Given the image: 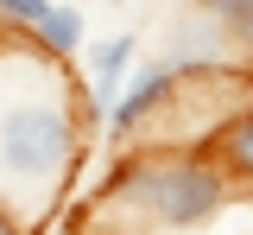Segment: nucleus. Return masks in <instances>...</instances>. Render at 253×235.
I'll use <instances>...</instances> for the list:
<instances>
[{"label":"nucleus","mask_w":253,"mask_h":235,"mask_svg":"<svg viewBox=\"0 0 253 235\" xmlns=\"http://www.w3.org/2000/svg\"><path fill=\"white\" fill-rule=\"evenodd\" d=\"M83 89L51 64H19L0 76V210L13 223L44 216L63 197V178L89 140Z\"/></svg>","instance_id":"nucleus-1"},{"label":"nucleus","mask_w":253,"mask_h":235,"mask_svg":"<svg viewBox=\"0 0 253 235\" xmlns=\"http://www.w3.org/2000/svg\"><path fill=\"white\" fill-rule=\"evenodd\" d=\"M228 197H234V184H228V172L203 146H133L95 184V203L101 210L146 216V223H158L171 235L215 223L228 210Z\"/></svg>","instance_id":"nucleus-2"},{"label":"nucleus","mask_w":253,"mask_h":235,"mask_svg":"<svg viewBox=\"0 0 253 235\" xmlns=\"http://www.w3.org/2000/svg\"><path fill=\"white\" fill-rule=\"evenodd\" d=\"M184 89H190V76H177V70L165 64V58H146V64H133L126 89L114 96L108 121H101V127H108V140H114V146H126V140L139 134V127H146L152 115H165V108L184 96Z\"/></svg>","instance_id":"nucleus-3"},{"label":"nucleus","mask_w":253,"mask_h":235,"mask_svg":"<svg viewBox=\"0 0 253 235\" xmlns=\"http://www.w3.org/2000/svg\"><path fill=\"white\" fill-rule=\"evenodd\" d=\"M165 64L177 70V76H215V70H228V38H221V26L209 19V13H184V19H171L165 26V51H158Z\"/></svg>","instance_id":"nucleus-4"},{"label":"nucleus","mask_w":253,"mask_h":235,"mask_svg":"<svg viewBox=\"0 0 253 235\" xmlns=\"http://www.w3.org/2000/svg\"><path fill=\"white\" fill-rule=\"evenodd\" d=\"M133 64H139V32H133V26L114 32V38H101L89 51V83H83V115H89V127L108 121V108H114V96L126 89Z\"/></svg>","instance_id":"nucleus-5"},{"label":"nucleus","mask_w":253,"mask_h":235,"mask_svg":"<svg viewBox=\"0 0 253 235\" xmlns=\"http://www.w3.org/2000/svg\"><path fill=\"white\" fill-rule=\"evenodd\" d=\"M203 153L228 172V184H234V191H241V184L253 191V108H228L215 127H209Z\"/></svg>","instance_id":"nucleus-6"},{"label":"nucleus","mask_w":253,"mask_h":235,"mask_svg":"<svg viewBox=\"0 0 253 235\" xmlns=\"http://www.w3.org/2000/svg\"><path fill=\"white\" fill-rule=\"evenodd\" d=\"M26 38H32V51H38L44 64H63V58H76V51L89 45V19H83V6L51 0V6H44V19H38Z\"/></svg>","instance_id":"nucleus-7"},{"label":"nucleus","mask_w":253,"mask_h":235,"mask_svg":"<svg viewBox=\"0 0 253 235\" xmlns=\"http://www.w3.org/2000/svg\"><path fill=\"white\" fill-rule=\"evenodd\" d=\"M44 6H51V0H0V32H19V38H26L32 26L44 19Z\"/></svg>","instance_id":"nucleus-8"},{"label":"nucleus","mask_w":253,"mask_h":235,"mask_svg":"<svg viewBox=\"0 0 253 235\" xmlns=\"http://www.w3.org/2000/svg\"><path fill=\"white\" fill-rule=\"evenodd\" d=\"M221 38H228V51H241V58L253 64V13H247V19H234V26H228Z\"/></svg>","instance_id":"nucleus-9"},{"label":"nucleus","mask_w":253,"mask_h":235,"mask_svg":"<svg viewBox=\"0 0 253 235\" xmlns=\"http://www.w3.org/2000/svg\"><path fill=\"white\" fill-rule=\"evenodd\" d=\"M51 235H95V223H89V203H76V210H70V216H63V223H57Z\"/></svg>","instance_id":"nucleus-10"},{"label":"nucleus","mask_w":253,"mask_h":235,"mask_svg":"<svg viewBox=\"0 0 253 235\" xmlns=\"http://www.w3.org/2000/svg\"><path fill=\"white\" fill-rule=\"evenodd\" d=\"M0 235H26V223H13V216L0 210Z\"/></svg>","instance_id":"nucleus-11"},{"label":"nucleus","mask_w":253,"mask_h":235,"mask_svg":"<svg viewBox=\"0 0 253 235\" xmlns=\"http://www.w3.org/2000/svg\"><path fill=\"white\" fill-rule=\"evenodd\" d=\"M215 6H221V0H196V13H215Z\"/></svg>","instance_id":"nucleus-12"},{"label":"nucleus","mask_w":253,"mask_h":235,"mask_svg":"<svg viewBox=\"0 0 253 235\" xmlns=\"http://www.w3.org/2000/svg\"><path fill=\"white\" fill-rule=\"evenodd\" d=\"M114 6H121V0H114Z\"/></svg>","instance_id":"nucleus-13"}]
</instances>
